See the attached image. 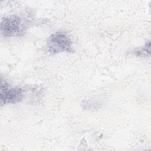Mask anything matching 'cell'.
I'll use <instances>...</instances> for the list:
<instances>
[{
    "instance_id": "cell-1",
    "label": "cell",
    "mask_w": 151,
    "mask_h": 151,
    "mask_svg": "<svg viewBox=\"0 0 151 151\" xmlns=\"http://www.w3.org/2000/svg\"><path fill=\"white\" fill-rule=\"evenodd\" d=\"M32 24V21L17 15L5 17L1 22V33L5 37L22 36Z\"/></svg>"
},
{
    "instance_id": "cell-2",
    "label": "cell",
    "mask_w": 151,
    "mask_h": 151,
    "mask_svg": "<svg viewBox=\"0 0 151 151\" xmlns=\"http://www.w3.org/2000/svg\"><path fill=\"white\" fill-rule=\"evenodd\" d=\"M47 48L52 54L72 51V41L65 32H57L51 34L47 40Z\"/></svg>"
},
{
    "instance_id": "cell-3",
    "label": "cell",
    "mask_w": 151,
    "mask_h": 151,
    "mask_svg": "<svg viewBox=\"0 0 151 151\" xmlns=\"http://www.w3.org/2000/svg\"><path fill=\"white\" fill-rule=\"evenodd\" d=\"M23 97L22 89L19 87H10L6 81L2 80L1 87V103L2 105L19 102Z\"/></svg>"
},
{
    "instance_id": "cell-4",
    "label": "cell",
    "mask_w": 151,
    "mask_h": 151,
    "mask_svg": "<svg viewBox=\"0 0 151 151\" xmlns=\"http://www.w3.org/2000/svg\"><path fill=\"white\" fill-rule=\"evenodd\" d=\"M150 41L147 42L143 47L136 48L132 51V54L137 57H149L150 55Z\"/></svg>"
}]
</instances>
